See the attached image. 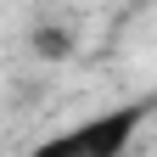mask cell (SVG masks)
Listing matches in <instances>:
<instances>
[{"label":"cell","instance_id":"cell-1","mask_svg":"<svg viewBox=\"0 0 157 157\" xmlns=\"http://www.w3.org/2000/svg\"><path fill=\"white\" fill-rule=\"evenodd\" d=\"M140 118H146V101L112 107V112L90 118V124H78V129H62V135H51V140H39L28 157H118V151H129Z\"/></svg>","mask_w":157,"mask_h":157},{"label":"cell","instance_id":"cell-2","mask_svg":"<svg viewBox=\"0 0 157 157\" xmlns=\"http://www.w3.org/2000/svg\"><path fill=\"white\" fill-rule=\"evenodd\" d=\"M34 45H39V56H67V51H73V34H56V28H39V34H34Z\"/></svg>","mask_w":157,"mask_h":157}]
</instances>
